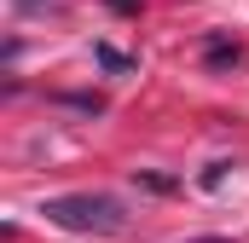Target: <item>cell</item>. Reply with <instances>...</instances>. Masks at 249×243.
<instances>
[{
  "label": "cell",
  "mask_w": 249,
  "mask_h": 243,
  "mask_svg": "<svg viewBox=\"0 0 249 243\" xmlns=\"http://www.w3.org/2000/svg\"><path fill=\"white\" fill-rule=\"evenodd\" d=\"M238 58H244V47H238V41H209V47H203V64H209V69L238 64Z\"/></svg>",
  "instance_id": "7a4b0ae2"
},
{
  "label": "cell",
  "mask_w": 249,
  "mask_h": 243,
  "mask_svg": "<svg viewBox=\"0 0 249 243\" xmlns=\"http://www.w3.org/2000/svg\"><path fill=\"white\" fill-rule=\"evenodd\" d=\"M226 174H232V162H209V168H203V185L214 191V185H226Z\"/></svg>",
  "instance_id": "277c9868"
},
{
  "label": "cell",
  "mask_w": 249,
  "mask_h": 243,
  "mask_svg": "<svg viewBox=\"0 0 249 243\" xmlns=\"http://www.w3.org/2000/svg\"><path fill=\"white\" fill-rule=\"evenodd\" d=\"M191 243H232V238H191Z\"/></svg>",
  "instance_id": "52a82bcc"
},
{
  "label": "cell",
  "mask_w": 249,
  "mask_h": 243,
  "mask_svg": "<svg viewBox=\"0 0 249 243\" xmlns=\"http://www.w3.org/2000/svg\"><path fill=\"white\" fill-rule=\"evenodd\" d=\"M110 6H116V12H139V0H110Z\"/></svg>",
  "instance_id": "8992f818"
},
{
  "label": "cell",
  "mask_w": 249,
  "mask_h": 243,
  "mask_svg": "<svg viewBox=\"0 0 249 243\" xmlns=\"http://www.w3.org/2000/svg\"><path fill=\"white\" fill-rule=\"evenodd\" d=\"M41 214L64 226V232H87V238H122L127 232V208L110 191H70V197H47Z\"/></svg>",
  "instance_id": "6da1fadb"
},
{
  "label": "cell",
  "mask_w": 249,
  "mask_h": 243,
  "mask_svg": "<svg viewBox=\"0 0 249 243\" xmlns=\"http://www.w3.org/2000/svg\"><path fill=\"white\" fill-rule=\"evenodd\" d=\"M12 6H18V12H53L58 0H12Z\"/></svg>",
  "instance_id": "5b68a950"
},
{
  "label": "cell",
  "mask_w": 249,
  "mask_h": 243,
  "mask_svg": "<svg viewBox=\"0 0 249 243\" xmlns=\"http://www.w3.org/2000/svg\"><path fill=\"white\" fill-rule=\"evenodd\" d=\"M93 58L105 64V69H116V75H122V69H133V58H122V52H116V47H105V41L93 47Z\"/></svg>",
  "instance_id": "3957f363"
}]
</instances>
